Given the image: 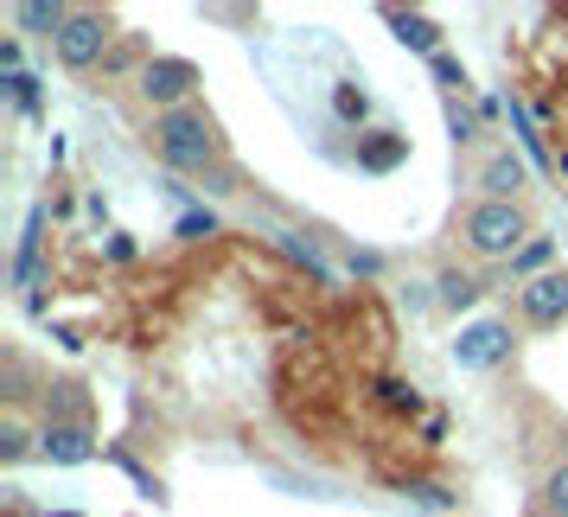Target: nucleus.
Here are the masks:
<instances>
[{
  "mask_svg": "<svg viewBox=\"0 0 568 517\" xmlns=\"http://www.w3.org/2000/svg\"><path fill=\"white\" fill-rule=\"evenodd\" d=\"M460 236L479 262H517L524 243H530V217H524V205H491V199H479V205L466 211Z\"/></svg>",
  "mask_w": 568,
  "mask_h": 517,
  "instance_id": "obj_1",
  "label": "nucleus"
},
{
  "mask_svg": "<svg viewBox=\"0 0 568 517\" xmlns=\"http://www.w3.org/2000/svg\"><path fill=\"white\" fill-rule=\"evenodd\" d=\"M154 148L173 173H205L217 160V134L199 109H173V115H154Z\"/></svg>",
  "mask_w": 568,
  "mask_h": 517,
  "instance_id": "obj_2",
  "label": "nucleus"
},
{
  "mask_svg": "<svg viewBox=\"0 0 568 517\" xmlns=\"http://www.w3.org/2000/svg\"><path fill=\"white\" fill-rule=\"evenodd\" d=\"M52 45H58V64L90 71V64L109 52V20H103V13H71V27L58 32Z\"/></svg>",
  "mask_w": 568,
  "mask_h": 517,
  "instance_id": "obj_3",
  "label": "nucleus"
},
{
  "mask_svg": "<svg viewBox=\"0 0 568 517\" xmlns=\"http://www.w3.org/2000/svg\"><path fill=\"white\" fill-rule=\"evenodd\" d=\"M192 83H199V71H192L185 58H154V64L141 71V97H148L160 115H173V109H185Z\"/></svg>",
  "mask_w": 568,
  "mask_h": 517,
  "instance_id": "obj_4",
  "label": "nucleus"
},
{
  "mask_svg": "<svg viewBox=\"0 0 568 517\" xmlns=\"http://www.w3.org/2000/svg\"><path fill=\"white\" fill-rule=\"evenodd\" d=\"M517 313H524L530 326H562L568 320V275L562 268H549V275L517 287Z\"/></svg>",
  "mask_w": 568,
  "mask_h": 517,
  "instance_id": "obj_5",
  "label": "nucleus"
},
{
  "mask_svg": "<svg viewBox=\"0 0 568 517\" xmlns=\"http://www.w3.org/2000/svg\"><path fill=\"white\" fill-rule=\"evenodd\" d=\"M505 352H511V326H498V320H479V326L460 333V345H454V358H460L466 371H491Z\"/></svg>",
  "mask_w": 568,
  "mask_h": 517,
  "instance_id": "obj_6",
  "label": "nucleus"
},
{
  "mask_svg": "<svg viewBox=\"0 0 568 517\" xmlns=\"http://www.w3.org/2000/svg\"><path fill=\"white\" fill-rule=\"evenodd\" d=\"M479 185H486L491 205H517V192H524V160L517 154H491L486 173H479Z\"/></svg>",
  "mask_w": 568,
  "mask_h": 517,
  "instance_id": "obj_7",
  "label": "nucleus"
},
{
  "mask_svg": "<svg viewBox=\"0 0 568 517\" xmlns=\"http://www.w3.org/2000/svg\"><path fill=\"white\" fill-rule=\"evenodd\" d=\"M389 27H396V39H403V45H415V52L440 58V32H435V20H422V13H396Z\"/></svg>",
  "mask_w": 568,
  "mask_h": 517,
  "instance_id": "obj_8",
  "label": "nucleus"
},
{
  "mask_svg": "<svg viewBox=\"0 0 568 517\" xmlns=\"http://www.w3.org/2000/svg\"><path fill=\"white\" fill-rule=\"evenodd\" d=\"M20 27H39V32H64L71 27V13H64V7H58V0H27V7H20Z\"/></svg>",
  "mask_w": 568,
  "mask_h": 517,
  "instance_id": "obj_9",
  "label": "nucleus"
},
{
  "mask_svg": "<svg viewBox=\"0 0 568 517\" xmlns=\"http://www.w3.org/2000/svg\"><path fill=\"white\" fill-rule=\"evenodd\" d=\"M549 256H556V243H549V236H530V243H524V256L511 262V275L537 282V275H549Z\"/></svg>",
  "mask_w": 568,
  "mask_h": 517,
  "instance_id": "obj_10",
  "label": "nucleus"
},
{
  "mask_svg": "<svg viewBox=\"0 0 568 517\" xmlns=\"http://www.w3.org/2000/svg\"><path fill=\"white\" fill-rule=\"evenodd\" d=\"M45 454L52 460H83L90 440H83V428H45Z\"/></svg>",
  "mask_w": 568,
  "mask_h": 517,
  "instance_id": "obj_11",
  "label": "nucleus"
},
{
  "mask_svg": "<svg viewBox=\"0 0 568 517\" xmlns=\"http://www.w3.org/2000/svg\"><path fill=\"white\" fill-rule=\"evenodd\" d=\"M542 511H549V517H568V460L556 466L549 479H542Z\"/></svg>",
  "mask_w": 568,
  "mask_h": 517,
  "instance_id": "obj_12",
  "label": "nucleus"
},
{
  "mask_svg": "<svg viewBox=\"0 0 568 517\" xmlns=\"http://www.w3.org/2000/svg\"><path fill=\"white\" fill-rule=\"evenodd\" d=\"M473 294H479V287H473V282H460V275H447V307H466Z\"/></svg>",
  "mask_w": 568,
  "mask_h": 517,
  "instance_id": "obj_13",
  "label": "nucleus"
},
{
  "mask_svg": "<svg viewBox=\"0 0 568 517\" xmlns=\"http://www.w3.org/2000/svg\"><path fill=\"white\" fill-rule=\"evenodd\" d=\"M537 517H549V511H537Z\"/></svg>",
  "mask_w": 568,
  "mask_h": 517,
  "instance_id": "obj_14",
  "label": "nucleus"
}]
</instances>
